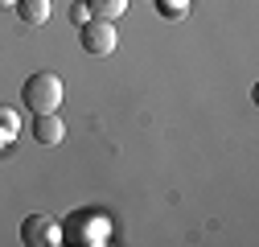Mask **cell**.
Instances as JSON below:
<instances>
[{"mask_svg":"<svg viewBox=\"0 0 259 247\" xmlns=\"http://www.w3.org/2000/svg\"><path fill=\"white\" fill-rule=\"evenodd\" d=\"M21 99H25V107L33 111V115H41V111H58L62 99H66V87H62V78H58L54 70H37V74L25 78Z\"/></svg>","mask_w":259,"mask_h":247,"instance_id":"1","label":"cell"},{"mask_svg":"<svg viewBox=\"0 0 259 247\" xmlns=\"http://www.w3.org/2000/svg\"><path fill=\"white\" fill-rule=\"evenodd\" d=\"M78 42H82V50H87V54H95V58H107V54H115L119 33H115V25H111V21H103V17H91V21H82V29H78Z\"/></svg>","mask_w":259,"mask_h":247,"instance_id":"2","label":"cell"},{"mask_svg":"<svg viewBox=\"0 0 259 247\" xmlns=\"http://www.w3.org/2000/svg\"><path fill=\"white\" fill-rule=\"evenodd\" d=\"M21 243H29V247H54V243H62V231H58L54 219H46V214H29V219L21 223Z\"/></svg>","mask_w":259,"mask_h":247,"instance_id":"3","label":"cell"},{"mask_svg":"<svg viewBox=\"0 0 259 247\" xmlns=\"http://www.w3.org/2000/svg\"><path fill=\"white\" fill-rule=\"evenodd\" d=\"M33 136H37V144H62L66 124H62L58 111H41V115H33Z\"/></svg>","mask_w":259,"mask_h":247,"instance_id":"4","label":"cell"},{"mask_svg":"<svg viewBox=\"0 0 259 247\" xmlns=\"http://www.w3.org/2000/svg\"><path fill=\"white\" fill-rule=\"evenodd\" d=\"M17 17L25 25H46L50 21V0H17Z\"/></svg>","mask_w":259,"mask_h":247,"instance_id":"5","label":"cell"},{"mask_svg":"<svg viewBox=\"0 0 259 247\" xmlns=\"http://www.w3.org/2000/svg\"><path fill=\"white\" fill-rule=\"evenodd\" d=\"M82 5L91 9V17H103V21H115L127 13V0H82Z\"/></svg>","mask_w":259,"mask_h":247,"instance_id":"6","label":"cell"},{"mask_svg":"<svg viewBox=\"0 0 259 247\" xmlns=\"http://www.w3.org/2000/svg\"><path fill=\"white\" fill-rule=\"evenodd\" d=\"M156 13L177 21V17H185V13H189V0H156Z\"/></svg>","mask_w":259,"mask_h":247,"instance_id":"7","label":"cell"},{"mask_svg":"<svg viewBox=\"0 0 259 247\" xmlns=\"http://www.w3.org/2000/svg\"><path fill=\"white\" fill-rule=\"evenodd\" d=\"M70 17L82 25V21H91V9H87V5H74V9H70Z\"/></svg>","mask_w":259,"mask_h":247,"instance_id":"8","label":"cell"},{"mask_svg":"<svg viewBox=\"0 0 259 247\" xmlns=\"http://www.w3.org/2000/svg\"><path fill=\"white\" fill-rule=\"evenodd\" d=\"M0 9H17V0H0Z\"/></svg>","mask_w":259,"mask_h":247,"instance_id":"9","label":"cell"}]
</instances>
